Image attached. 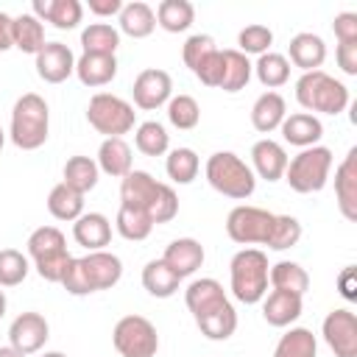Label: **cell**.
<instances>
[{
    "mask_svg": "<svg viewBox=\"0 0 357 357\" xmlns=\"http://www.w3.org/2000/svg\"><path fill=\"white\" fill-rule=\"evenodd\" d=\"M120 204H131L156 223H170L178 215V195L170 184L156 181L148 170H131L120 181Z\"/></svg>",
    "mask_w": 357,
    "mask_h": 357,
    "instance_id": "cell-1",
    "label": "cell"
},
{
    "mask_svg": "<svg viewBox=\"0 0 357 357\" xmlns=\"http://www.w3.org/2000/svg\"><path fill=\"white\" fill-rule=\"evenodd\" d=\"M47 131H50L47 100L36 92L20 95L11 109V128H8L11 142L22 151H36L47 142Z\"/></svg>",
    "mask_w": 357,
    "mask_h": 357,
    "instance_id": "cell-2",
    "label": "cell"
},
{
    "mask_svg": "<svg viewBox=\"0 0 357 357\" xmlns=\"http://www.w3.org/2000/svg\"><path fill=\"white\" fill-rule=\"evenodd\" d=\"M204 173H206V181L215 192H220L226 198H234V201H245L257 190V176H254L251 165H245L231 151H215L206 159Z\"/></svg>",
    "mask_w": 357,
    "mask_h": 357,
    "instance_id": "cell-3",
    "label": "cell"
},
{
    "mask_svg": "<svg viewBox=\"0 0 357 357\" xmlns=\"http://www.w3.org/2000/svg\"><path fill=\"white\" fill-rule=\"evenodd\" d=\"M268 257L259 248H240L229 262L231 296L243 304H259L268 293Z\"/></svg>",
    "mask_w": 357,
    "mask_h": 357,
    "instance_id": "cell-4",
    "label": "cell"
},
{
    "mask_svg": "<svg viewBox=\"0 0 357 357\" xmlns=\"http://www.w3.org/2000/svg\"><path fill=\"white\" fill-rule=\"evenodd\" d=\"M296 100L304 112H321V114H340L349 106V89L343 81L332 78L324 70L304 73L296 81Z\"/></svg>",
    "mask_w": 357,
    "mask_h": 357,
    "instance_id": "cell-5",
    "label": "cell"
},
{
    "mask_svg": "<svg viewBox=\"0 0 357 357\" xmlns=\"http://www.w3.org/2000/svg\"><path fill=\"white\" fill-rule=\"evenodd\" d=\"M28 257L33 259L36 273L45 282H61L67 265H70V251H67V240L61 234V229L56 226H39L31 231L28 237Z\"/></svg>",
    "mask_w": 357,
    "mask_h": 357,
    "instance_id": "cell-6",
    "label": "cell"
},
{
    "mask_svg": "<svg viewBox=\"0 0 357 357\" xmlns=\"http://www.w3.org/2000/svg\"><path fill=\"white\" fill-rule=\"evenodd\" d=\"M329 170H332V151L326 145H312V148H301L293 159H287L284 181L290 184L293 192L310 195L326 187Z\"/></svg>",
    "mask_w": 357,
    "mask_h": 357,
    "instance_id": "cell-7",
    "label": "cell"
},
{
    "mask_svg": "<svg viewBox=\"0 0 357 357\" xmlns=\"http://www.w3.org/2000/svg\"><path fill=\"white\" fill-rule=\"evenodd\" d=\"M86 120L89 126L103 134L106 139L109 137H123L134 128L137 123V112L128 100H123L120 95H112V92H98L89 98V106H86Z\"/></svg>",
    "mask_w": 357,
    "mask_h": 357,
    "instance_id": "cell-8",
    "label": "cell"
},
{
    "mask_svg": "<svg viewBox=\"0 0 357 357\" xmlns=\"http://www.w3.org/2000/svg\"><path fill=\"white\" fill-rule=\"evenodd\" d=\"M112 343L120 357H156L159 332L145 315H123L112 329Z\"/></svg>",
    "mask_w": 357,
    "mask_h": 357,
    "instance_id": "cell-9",
    "label": "cell"
},
{
    "mask_svg": "<svg viewBox=\"0 0 357 357\" xmlns=\"http://www.w3.org/2000/svg\"><path fill=\"white\" fill-rule=\"evenodd\" d=\"M273 223H276L273 212H268L262 206L240 204L226 218V234L237 245H268V240L273 234Z\"/></svg>",
    "mask_w": 357,
    "mask_h": 357,
    "instance_id": "cell-10",
    "label": "cell"
},
{
    "mask_svg": "<svg viewBox=\"0 0 357 357\" xmlns=\"http://www.w3.org/2000/svg\"><path fill=\"white\" fill-rule=\"evenodd\" d=\"M321 335L335 357H357V315L351 310H332L321 324Z\"/></svg>",
    "mask_w": 357,
    "mask_h": 357,
    "instance_id": "cell-11",
    "label": "cell"
},
{
    "mask_svg": "<svg viewBox=\"0 0 357 357\" xmlns=\"http://www.w3.org/2000/svg\"><path fill=\"white\" fill-rule=\"evenodd\" d=\"M131 95H134V106L137 109L153 112V109L165 106L173 98V78L159 67H148L134 78Z\"/></svg>",
    "mask_w": 357,
    "mask_h": 357,
    "instance_id": "cell-12",
    "label": "cell"
},
{
    "mask_svg": "<svg viewBox=\"0 0 357 357\" xmlns=\"http://www.w3.org/2000/svg\"><path fill=\"white\" fill-rule=\"evenodd\" d=\"M50 337V326H47V318L42 312H20L11 326H8V346H14L17 351H22L25 357L28 354H36Z\"/></svg>",
    "mask_w": 357,
    "mask_h": 357,
    "instance_id": "cell-13",
    "label": "cell"
},
{
    "mask_svg": "<svg viewBox=\"0 0 357 357\" xmlns=\"http://www.w3.org/2000/svg\"><path fill=\"white\" fill-rule=\"evenodd\" d=\"M33 59H36V75L45 84H61L75 73V56L64 42H45V47Z\"/></svg>",
    "mask_w": 357,
    "mask_h": 357,
    "instance_id": "cell-14",
    "label": "cell"
},
{
    "mask_svg": "<svg viewBox=\"0 0 357 357\" xmlns=\"http://www.w3.org/2000/svg\"><path fill=\"white\" fill-rule=\"evenodd\" d=\"M335 198L346 220H357V148H349L335 170Z\"/></svg>",
    "mask_w": 357,
    "mask_h": 357,
    "instance_id": "cell-15",
    "label": "cell"
},
{
    "mask_svg": "<svg viewBox=\"0 0 357 357\" xmlns=\"http://www.w3.org/2000/svg\"><path fill=\"white\" fill-rule=\"evenodd\" d=\"M81 265H84V271H86V279H89V284H92V290L98 293V290H112L117 282H120V276H123V262H120V257L117 254H112V251H89V254H84L81 257Z\"/></svg>",
    "mask_w": 357,
    "mask_h": 357,
    "instance_id": "cell-16",
    "label": "cell"
},
{
    "mask_svg": "<svg viewBox=\"0 0 357 357\" xmlns=\"http://www.w3.org/2000/svg\"><path fill=\"white\" fill-rule=\"evenodd\" d=\"M284 167H287V151L276 142V139H259L251 145V170L254 176L265 178V181H279L284 178Z\"/></svg>",
    "mask_w": 357,
    "mask_h": 357,
    "instance_id": "cell-17",
    "label": "cell"
},
{
    "mask_svg": "<svg viewBox=\"0 0 357 357\" xmlns=\"http://www.w3.org/2000/svg\"><path fill=\"white\" fill-rule=\"evenodd\" d=\"M162 262H165L178 279H187V276H192V273L204 265V245H201L195 237H178V240H173V243L165 248Z\"/></svg>",
    "mask_w": 357,
    "mask_h": 357,
    "instance_id": "cell-18",
    "label": "cell"
},
{
    "mask_svg": "<svg viewBox=\"0 0 357 357\" xmlns=\"http://www.w3.org/2000/svg\"><path fill=\"white\" fill-rule=\"evenodd\" d=\"M226 301H229V296H226L223 284H220L218 279H212V276L195 279V282H190L187 290H184V304H187V310L192 312V318H201V315L218 310V307L226 304Z\"/></svg>",
    "mask_w": 357,
    "mask_h": 357,
    "instance_id": "cell-19",
    "label": "cell"
},
{
    "mask_svg": "<svg viewBox=\"0 0 357 357\" xmlns=\"http://www.w3.org/2000/svg\"><path fill=\"white\" fill-rule=\"evenodd\" d=\"M31 8H33L31 14L39 22H50L59 31L75 28L81 22V17H84V6L78 0H33Z\"/></svg>",
    "mask_w": 357,
    "mask_h": 357,
    "instance_id": "cell-20",
    "label": "cell"
},
{
    "mask_svg": "<svg viewBox=\"0 0 357 357\" xmlns=\"http://www.w3.org/2000/svg\"><path fill=\"white\" fill-rule=\"evenodd\" d=\"M73 237L86 251H103L112 240V223L103 212H84L78 220H73Z\"/></svg>",
    "mask_w": 357,
    "mask_h": 357,
    "instance_id": "cell-21",
    "label": "cell"
},
{
    "mask_svg": "<svg viewBox=\"0 0 357 357\" xmlns=\"http://www.w3.org/2000/svg\"><path fill=\"white\" fill-rule=\"evenodd\" d=\"M287 61L301 67L304 73H312V70H321V64L326 61V45L318 33H310V31H301L290 39L287 45Z\"/></svg>",
    "mask_w": 357,
    "mask_h": 357,
    "instance_id": "cell-22",
    "label": "cell"
},
{
    "mask_svg": "<svg viewBox=\"0 0 357 357\" xmlns=\"http://www.w3.org/2000/svg\"><path fill=\"white\" fill-rule=\"evenodd\" d=\"M301 310H304V301H301V296H296V293L271 290V293H265V298H262V318H265L271 326H276V329L290 326V324L301 315Z\"/></svg>",
    "mask_w": 357,
    "mask_h": 357,
    "instance_id": "cell-23",
    "label": "cell"
},
{
    "mask_svg": "<svg viewBox=\"0 0 357 357\" xmlns=\"http://www.w3.org/2000/svg\"><path fill=\"white\" fill-rule=\"evenodd\" d=\"M284 142L296 145V148H312L318 145V139L324 137V126L315 114L310 112H296V114H287L279 126Z\"/></svg>",
    "mask_w": 357,
    "mask_h": 357,
    "instance_id": "cell-24",
    "label": "cell"
},
{
    "mask_svg": "<svg viewBox=\"0 0 357 357\" xmlns=\"http://www.w3.org/2000/svg\"><path fill=\"white\" fill-rule=\"evenodd\" d=\"M98 170H103L106 176L112 178H123L128 176L134 167V156H131V145L123 139V137H109L100 142L98 148Z\"/></svg>",
    "mask_w": 357,
    "mask_h": 357,
    "instance_id": "cell-25",
    "label": "cell"
},
{
    "mask_svg": "<svg viewBox=\"0 0 357 357\" xmlns=\"http://www.w3.org/2000/svg\"><path fill=\"white\" fill-rule=\"evenodd\" d=\"M75 75L84 86H106L117 75V59L114 56H95V53H81L75 59Z\"/></svg>",
    "mask_w": 357,
    "mask_h": 357,
    "instance_id": "cell-26",
    "label": "cell"
},
{
    "mask_svg": "<svg viewBox=\"0 0 357 357\" xmlns=\"http://www.w3.org/2000/svg\"><path fill=\"white\" fill-rule=\"evenodd\" d=\"M117 25H120V33L131 36V39H145L153 33L156 28V14L148 3L142 0H134V3H123L120 14H117Z\"/></svg>",
    "mask_w": 357,
    "mask_h": 357,
    "instance_id": "cell-27",
    "label": "cell"
},
{
    "mask_svg": "<svg viewBox=\"0 0 357 357\" xmlns=\"http://www.w3.org/2000/svg\"><path fill=\"white\" fill-rule=\"evenodd\" d=\"M287 117V106H284V98L279 92H262L254 106H251V126L259 131V134H271L282 126V120Z\"/></svg>",
    "mask_w": 357,
    "mask_h": 357,
    "instance_id": "cell-28",
    "label": "cell"
},
{
    "mask_svg": "<svg viewBox=\"0 0 357 357\" xmlns=\"http://www.w3.org/2000/svg\"><path fill=\"white\" fill-rule=\"evenodd\" d=\"M268 284L273 290H284V293H296L304 298V293L310 290V273L290 259H282L276 265L268 268Z\"/></svg>",
    "mask_w": 357,
    "mask_h": 357,
    "instance_id": "cell-29",
    "label": "cell"
},
{
    "mask_svg": "<svg viewBox=\"0 0 357 357\" xmlns=\"http://www.w3.org/2000/svg\"><path fill=\"white\" fill-rule=\"evenodd\" d=\"M11 45L22 53L36 56L45 47V25L33 14H20L11 20Z\"/></svg>",
    "mask_w": 357,
    "mask_h": 357,
    "instance_id": "cell-30",
    "label": "cell"
},
{
    "mask_svg": "<svg viewBox=\"0 0 357 357\" xmlns=\"http://www.w3.org/2000/svg\"><path fill=\"white\" fill-rule=\"evenodd\" d=\"M98 178H100V170H98V162L92 159V156H70L67 162H64V184L70 187V190H75V192H81V195H86L89 190H95V184H98Z\"/></svg>",
    "mask_w": 357,
    "mask_h": 357,
    "instance_id": "cell-31",
    "label": "cell"
},
{
    "mask_svg": "<svg viewBox=\"0 0 357 357\" xmlns=\"http://www.w3.org/2000/svg\"><path fill=\"white\" fill-rule=\"evenodd\" d=\"M195 324H198V329H201L204 337H209V340H226L237 329V310H234L231 301H226L218 310L195 318Z\"/></svg>",
    "mask_w": 357,
    "mask_h": 357,
    "instance_id": "cell-32",
    "label": "cell"
},
{
    "mask_svg": "<svg viewBox=\"0 0 357 357\" xmlns=\"http://www.w3.org/2000/svg\"><path fill=\"white\" fill-rule=\"evenodd\" d=\"M153 14H156V25L167 33H181L195 20V8L190 0H162Z\"/></svg>",
    "mask_w": 357,
    "mask_h": 357,
    "instance_id": "cell-33",
    "label": "cell"
},
{
    "mask_svg": "<svg viewBox=\"0 0 357 357\" xmlns=\"http://www.w3.org/2000/svg\"><path fill=\"white\" fill-rule=\"evenodd\" d=\"M81 47L84 53L95 56H114V50L120 47V31L109 22H89L81 31Z\"/></svg>",
    "mask_w": 357,
    "mask_h": 357,
    "instance_id": "cell-34",
    "label": "cell"
},
{
    "mask_svg": "<svg viewBox=\"0 0 357 357\" xmlns=\"http://www.w3.org/2000/svg\"><path fill=\"white\" fill-rule=\"evenodd\" d=\"M251 73H254V67H251L248 56L240 53V50H234V47H229V50H223V78H220V86L218 89H223V92H240V89L248 86Z\"/></svg>",
    "mask_w": 357,
    "mask_h": 357,
    "instance_id": "cell-35",
    "label": "cell"
},
{
    "mask_svg": "<svg viewBox=\"0 0 357 357\" xmlns=\"http://www.w3.org/2000/svg\"><path fill=\"white\" fill-rule=\"evenodd\" d=\"M251 67H254L259 84L268 86L271 92H273L276 86H284V84L290 81V61H287V56H282V53L268 50V53L257 56V61H254Z\"/></svg>",
    "mask_w": 357,
    "mask_h": 357,
    "instance_id": "cell-36",
    "label": "cell"
},
{
    "mask_svg": "<svg viewBox=\"0 0 357 357\" xmlns=\"http://www.w3.org/2000/svg\"><path fill=\"white\" fill-rule=\"evenodd\" d=\"M47 212L56 220H78L84 215V195L70 190L64 181H59L50 192H47Z\"/></svg>",
    "mask_w": 357,
    "mask_h": 357,
    "instance_id": "cell-37",
    "label": "cell"
},
{
    "mask_svg": "<svg viewBox=\"0 0 357 357\" xmlns=\"http://www.w3.org/2000/svg\"><path fill=\"white\" fill-rule=\"evenodd\" d=\"M114 229L123 240H131V243H139L145 240L151 231H153V220L148 218V212L131 206V204H120L117 209V220H114Z\"/></svg>",
    "mask_w": 357,
    "mask_h": 357,
    "instance_id": "cell-38",
    "label": "cell"
},
{
    "mask_svg": "<svg viewBox=\"0 0 357 357\" xmlns=\"http://www.w3.org/2000/svg\"><path fill=\"white\" fill-rule=\"evenodd\" d=\"M181 279L162 262V259H151L142 268V287L153 296V298H170L178 290Z\"/></svg>",
    "mask_w": 357,
    "mask_h": 357,
    "instance_id": "cell-39",
    "label": "cell"
},
{
    "mask_svg": "<svg viewBox=\"0 0 357 357\" xmlns=\"http://www.w3.org/2000/svg\"><path fill=\"white\" fill-rule=\"evenodd\" d=\"M315 354H318V340L307 326L287 329L273 349V357H315Z\"/></svg>",
    "mask_w": 357,
    "mask_h": 357,
    "instance_id": "cell-40",
    "label": "cell"
},
{
    "mask_svg": "<svg viewBox=\"0 0 357 357\" xmlns=\"http://www.w3.org/2000/svg\"><path fill=\"white\" fill-rule=\"evenodd\" d=\"M134 145H137V151L145 153V156H162V153H167V148H170V134H167V128H165L162 123L145 120V123H139L137 131H134Z\"/></svg>",
    "mask_w": 357,
    "mask_h": 357,
    "instance_id": "cell-41",
    "label": "cell"
},
{
    "mask_svg": "<svg viewBox=\"0 0 357 357\" xmlns=\"http://www.w3.org/2000/svg\"><path fill=\"white\" fill-rule=\"evenodd\" d=\"M165 170H167V178L173 184H190V181H195V176L201 170V159L192 148H173L167 153Z\"/></svg>",
    "mask_w": 357,
    "mask_h": 357,
    "instance_id": "cell-42",
    "label": "cell"
},
{
    "mask_svg": "<svg viewBox=\"0 0 357 357\" xmlns=\"http://www.w3.org/2000/svg\"><path fill=\"white\" fill-rule=\"evenodd\" d=\"M167 120L170 126H176L178 131H190L198 126L201 120V106L192 95H176L167 100Z\"/></svg>",
    "mask_w": 357,
    "mask_h": 357,
    "instance_id": "cell-43",
    "label": "cell"
},
{
    "mask_svg": "<svg viewBox=\"0 0 357 357\" xmlns=\"http://www.w3.org/2000/svg\"><path fill=\"white\" fill-rule=\"evenodd\" d=\"M28 271H31V262L22 251H17V248H3L0 251V287L22 284Z\"/></svg>",
    "mask_w": 357,
    "mask_h": 357,
    "instance_id": "cell-44",
    "label": "cell"
},
{
    "mask_svg": "<svg viewBox=\"0 0 357 357\" xmlns=\"http://www.w3.org/2000/svg\"><path fill=\"white\" fill-rule=\"evenodd\" d=\"M237 45H240L237 50L245 53V56H262V53H268L271 45H273V31H271L268 25H259V22L245 25V28L237 33Z\"/></svg>",
    "mask_w": 357,
    "mask_h": 357,
    "instance_id": "cell-45",
    "label": "cell"
},
{
    "mask_svg": "<svg viewBox=\"0 0 357 357\" xmlns=\"http://www.w3.org/2000/svg\"><path fill=\"white\" fill-rule=\"evenodd\" d=\"M298 240H301V223H298V218H293V215H276V223H273V234L268 240V248L284 251V248H293Z\"/></svg>",
    "mask_w": 357,
    "mask_h": 357,
    "instance_id": "cell-46",
    "label": "cell"
},
{
    "mask_svg": "<svg viewBox=\"0 0 357 357\" xmlns=\"http://www.w3.org/2000/svg\"><path fill=\"white\" fill-rule=\"evenodd\" d=\"M215 50H218V45H215V39H212L209 33H192V36L184 42V47H181V59H184V64L195 73L198 64H201L209 53H215Z\"/></svg>",
    "mask_w": 357,
    "mask_h": 357,
    "instance_id": "cell-47",
    "label": "cell"
},
{
    "mask_svg": "<svg viewBox=\"0 0 357 357\" xmlns=\"http://www.w3.org/2000/svg\"><path fill=\"white\" fill-rule=\"evenodd\" d=\"M59 284H61L70 296H89V293H95L92 284H89V279H86V271H84V265H81V257H73V259H70V265H67V271H64V276H61Z\"/></svg>",
    "mask_w": 357,
    "mask_h": 357,
    "instance_id": "cell-48",
    "label": "cell"
},
{
    "mask_svg": "<svg viewBox=\"0 0 357 357\" xmlns=\"http://www.w3.org/2000/svg\"><path fill=\"white\" fill-rule=\"evenodd\" d=\"M195 78L204 84V86H220V78H223V50L218 47L215 53H209L198 70H195Z\"/></svg>",
    "mask_w": 357,
    "mask_h": 357,
    "instance_id": "cell-49",
    "label": "cell"
},
{
    "mask_svg": "<svg viewBox=\"0 0 357 357\" xmlns=\"http://www.w3.org/2000/svg\"><path fill=\"white\" fill-rule=\"evenodd\" d=\"M335 39L337 42H357V14L354 11H340L332 22Z\"/></svg>",
    "mask_w": 357,
    "mask_h": 357,
    "instance_id": "cell-50",
    "label": "cell"
},
{
    "mask_svg": "<svg viewBox=\"0 0 357 357\" xmlns=\"http://www.w3.org/2000/svg\"><path fill=\"white\" fill-rule=\"evenodd\" d=\"M335 59L346 75H357V42H337Z\"/></svg>",
    "mask_w": 357,
    "mask_h": 357,
    "instance_id": "cell-51",
    "label": "cell"
},
{
    "mask_svg": "<svg viewBox=\"0 0 357 357\" xmlns=\"http://www.w3.org/2000/svg\"><path fill=\"white\" fill-rule=\"evenodd\" d=\"M337 290H340V296L346 298V301H354L357 298V271L349 265V268H343V273L337 276Z\"/></svg>",
    "mask_w": 357,
    "mask_h": 357,
    "instance_id": "cell-52",
    "label": "cell"
},
{
    "mask_svg": "<svg viewBox=\"0 0 357 357\" xmlns=\"http://www.w3.org/2000/svg\"><path fill=\"white\" fill-rule=\"evenodd\" d=\"M86 6L95 17H114V14H120L123 0H89Z\"/></svg>",
    "mask_w": 357,
    "mask_h": 357,
    "instance_id": "cell-53",
    "label": "cell"
},
{
    "mask_svg": "<svg viewBox=\"0 0 357 357\" xmlns=\"http://www.w3.org/2000/svg\"><path fill=\"white\" fill-rule=\"evenodd\" d=\"M11 20L6 11H0V50H11Z\"/></svg>",
    "mask_w": 357,
    "mask_h": 357,
    "instance_id": "cell-54",
    "label": "cell"
},
{
    "mask_svg": "<svg viewBox=\"0 0 357 357\" xmlns=\"http://www.w3.org/2000/svg\"><path fill=\"white\" fill-rule=\"evenodd\" d=\"M0 357H25V354L17 351L14 346H0Z\"/></svg>",
    "mask_w": 357,
    "mask_h": 357,
    "instance_id": "cell-55",
    "label": "cell"
},
{
    "mask_svg": "<svg viewBox=\"0 0 357 357\" xmlns=\"http://www.w3.org/2000/svg\"><path fill=\"white\" fill-rule=\"evenodd\" d=\"M6 307H8V298H6V293L0 290V318L6 315Z\"/></svg>",
    "mask_w": 357,
    "mask_h": 357,
    "instance_id": "cell-56",
    "label": "cell"
},
{
    "mask_svg": "<svg viewBox=\"0 0 357 357\" xmlns=\"http://www.w3.org/2000/svg\"><path fill=\"white\" fill-rule=\"evenodd\" d=\"M42 357H67V354H64V351H45Z\"/></svg>",
    "mask_w": 357,
    "mask_h": 357,
    "instance_id": "cell-57",
    "label": "cell"
},
{
    "mask_svg": "<svg viewBox=\"0 0 357 357\" xmlns=\"http://www.w3.org/2000/svg\"><path fill=\"white\" fill-rule=\"evenodd\" d=\"M3 142H6V134H3V128H0V151H3Z\"/></svg>",
    "mask_w": 357,
    "mask_h": 357,
    "instance_id": "cell-58",
    "label": "cell"
}]
</instances>
